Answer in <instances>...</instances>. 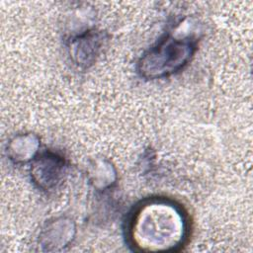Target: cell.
<instances>
[{
    "instance_id": "cell-3",
    "label": "cell",
    "mask_w": 253,
    "mask_h": 253,
    "mask_svg": "<svg viewBox=\"0 0 253 253\" xmlns=\"http://www.w3.org/2000/svg\"><path fill=\"white\" fill-rule=\"evenodd\" d=\"M63 165V161L57 156L43 155L33 167L32 173L35 181L41 187L53 186L62 174Z\"/></svg>"
},
{
    "instance_id": "cell-2",
    "label": "cell",
    "mask_w": 253,
    "mask_h": 253,
    "mask_svg": "<svg viewBox=\"0 0 253 253\" xmlns=\"http://www.w3.org/2000/svg\"><path fill=\"white\" fill-rule=\"evenodd\" d=\"M194 52L191 41L166 38L149 49L139 61V72L146 78H159L180 69Z\"/></svg>"
},
{
    "instance_id": "cell-1",
    "label": "cell",
    "mask_w": 253,
    "mask_h": 253,
    "mask_svg": "<svg viewBox=\"0 0 253 253\" xmlns=\"http://www.w3.org/2000/svg\"><path fill=\"white\" fill-rule=\"evenodd\" d=\"M188 228L187 216L179 206L169 200L151 199L132 213L127 236L137 251H176L185 243Z\"/></svg>"
}]
</instances>
